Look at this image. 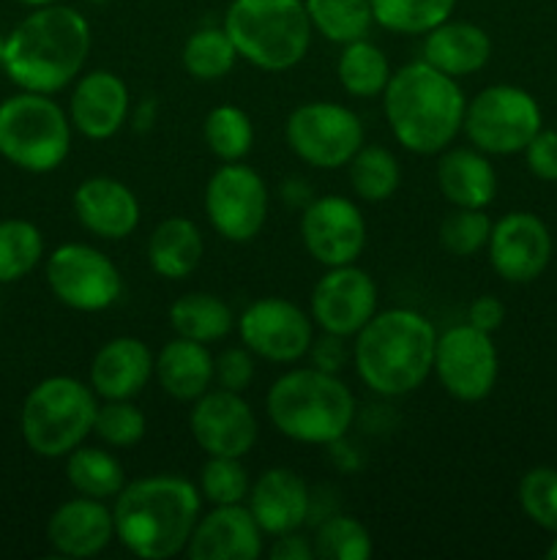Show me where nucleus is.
Returning <instances> with one entry per match:
<instances>
[{
	"instance_id": "37",
	"label": "nucleus",
	"mask_w": 557,
	"mask_h": 560,
	"mask_svg": "<svg viewBox=\"0 0 557 560\" xmlns=\"http://www.w3.org/2000/svg\"><path fill=\"white\" fill-rule=\"evenodd\" d=\"M44 257V235L27 219L0 222V284L25 279Z\"/></svg>"
},
{
	"instance_id": "25",
	"label": "nucleus",
	"mask_w": 557,
	"mask_h": 560,
	"mask_svg": "<svg viewBox=\"0 0 557 560\" xmlns=\"http://www.w3.org/2000/svg\"><path fill=\"white\" fill-rule=\"evenodd\" d=\"M491 58V38L475 22L464 20H446L429 33H424L420 44V60L435 66L442 74L470 77L478 74Z\"/></svg>"
},
{
	"instance_id": "17",
	"label": "nucleus",
	"mask_w": 557,
	"mask_h": 560,
	"mask_svg": "<svg viewBox=\"0 0 557 560\" xmlns=\"http://www.w3.org/2000/svg\"><path fill=\"white\" fill-rule=\"evenodd\" d=\"M189 430L208 457H240L254 448L260 427L244 394L227 388H208L191 402Z\"/></svg>"
},
{
	"instance_id": "38",
	"label": "nucleus",
	"mask_w": 557,
	"mask_h": 560,
	"mask_svg": "<svg viewBox=\"0 0 557 560\" xmlns=\"http://www.w3.org/2000/svg\"><path fill=\"white\" fill-rule=\"evenodd\" d=\"M315 558L320 560H369L375 556V539L360 520L333 514L317 525L311 536Z\"/></svg>"
},
{
	"instance_id": "12",
	"label": "nucleus",
	"mask_w": 557,
	"mask_h": 560,
	"mask_svg": "<svg viewBox=\"0 0 557 560\" xmlns=\"http://www.w3.org/2000/svg\"><path fill=\"white\" fill-rule=\"evenodd\" d=\"M49 290L63 306L74 312H104L123 295V277L118 266L91 244H60L44 262Z\"/></svg>"
},
{
	"instance_id": "21",
	"label": "nucleus",
	"mask_w": 557,
	"mask_h": 560,
	"mask_svg": "<svg viewBox=\"0 0 557 560\" xmlns=\"http://www.w3.org/2000/svg\"><path fill=\"white\" fill-rule=\"evenodd\" d=\"M262 539L265 534L246 503L213 506L197 520L186 556L191 560H257L262 556Z\"/></svg>"
},
{
	"instance_id": "50",
	"label": "nucleus",
	"mask_w": 557,
	"mask_h": 560,
	"mask_svg": "<svg viewBox=\"0 0 557 560\" xmlns=\"http://www.w3.org/2000/svg\"><path fill=\"white\" fill-rule=\"evenodd\" d=\"M546 558L557 560V534H555V539H552V545L546 547Z\"/></svg>"
},
{
	"instance_id": "33",
	"label": "nucleus",
	"mask_w": 557,
	"mask_h": 560,
	"mask_svg": "<svg viewBox=\"0 0 557 560\" xmlns=\"http://www.w3.org/2000/svg\"><path fill=\"white\" fill-rule=\"evenodd\" d=\"M349 186L355 197L366 202H382L396 195L402 184V167L399 159L382 145H360L355 156L347 162Z\"/></svg>"
},
{
	"instance_id": "45",
	"label": "nucleus",
	"mask_w": 557,
	"mask_h": 560,
	"mask_svg": "<svg viewBox=\"0 0 557 560\" xmlns=\"http://www.w3.org/2000/svg\"><path fill=\"white\" fill-rule=\"evenodd\" d=\"M311 366L322 372H331V375H339L344 364H347V348H344V339L336 337V334H325L317 337L309 348Z\"/></svg>"
},
{
	"instance_id": "8",
	"label": "nucleus",
	"mask_w": 557,
	"mask_h": 560,
	"mask_svg": "<svg viewBox=\"0 0 557 560\" xmlns=\"http://www.w3.org/2000/svg\"><path fill=\"white\" fill-rule=\"evenodd\" d=\"M69 113L47 93L22 91L0 104V156L25 173H52L71 151Z\"/></svg>"
},
{
	"instance_id": "26",
	"label": "nucleus",
	"mask_w": 557,
	"mask_h": 560,
	"mask_svg": "<svg viewBox=\"0 0 557 560\" xmlns=\"http://www.w3.org/2000/svg\"><path fill=\"white\" fill-rule=\"evenodd\" d=\"M437 186L453 208H489L497 197V173L478 148H446L437 162Z\"/></svg>"
},
{
	"instance_id": "43",
	"label": "nucleus",
	"mask_w": 557,
	"mask_h": 560,
	"mask_svg": "<svg viewBox=\"0 0 557 560\" xmlns=\"http://www.w3.org/2000/svg\"><path fill=\"white\" fill-rule=\"evenodd\" d=\"M254 359L246 345H238V348H227L213 359V383L218 388H227V392L244 394L246 388L254 383Z\"/></svg>"
},
{
	"instance_id": "6",
	"label": "nucleus",
	"mask_w": 557,
	"mask_h": 560,
	"mask_svg": "<svg viewBox=\"0 0 557 560\" xmlns=\"http://www.w3.org/2000/svg\"><path fill=\"white\" fill-rule=\"evenodd\" d=\"M222 27L238 58L271 74L295 69L309 52L315 33L304 0H233Z\"/></svg>"
},
{
	"instance_id": "34",
	"label": "nucleus",
	"mask_w": 557,
	"mask_h": 560,
	"mask_svg": "<svg viewBox=\"0 0 557 560\" xmlns=\"http://www.w3.org/2000/svg\"><path fill=\"white\" fill-rule=\"evenodd\" d=\"M235 60H238L235 44L229 42L222 25L200 27L186 38L183 49H180V63H183L186 74L200 82H216L227 77L235 69Z\"/></svg>"
},
{
	"instance_id": "16",
	"label": "nucleus",
	"mask_w": 557,
	"mask_h": 560,
	"mask_svg": "<svg viewBox=\"0 0 557 560\" xmlns=\"http://www.w3.org/2000/svg\"><path fill=\"white\" fill-rule=\"evenodd\" d=\"M377 301L380 293L369 271L355 262L333 266L311 288L309 315L320 331L353 339L375 317Z\"/></svg>"
},
{
	"instance_id": "3",
	"label": "nucleus",
	"mask_w": 557,
	"mask_h": 560,
	"mask_svg": "<svg viewBox=\"0 0 557 560\" xmlns=\"http://www.w3.org/2000/svg\"><path fill=\"white\" fill-rule=\"evenodd\" d=\"M462 88L426 60H413L396 69L382 91L391 135L415 156H437L453 145L464 124Z\"/></svg>"
},
{
	"instance_id": "36",
	"label": "nucleus",
	"mask_w": 557,
	"mask_h": 560,
	"mask_svg": "<svg viewBox=\"0 0 557 560\" xmlns=\"http://www.w3.org/2000/svg\"><path fill=\"white\" fill-rule=\"evenodd\" d=\"M202 140L218 162H244L254 145V124L235 104H218L202 120Z\"/></svg>"
},
{
	"instance_id": "40",
	"label": "nucleus",
	"mask_w": 557,
	"mask_h": 560,
	"mask_svg": "<svg viewBox=\"0 0 557 560\" xmlns=\"http://www.w3.org/2000/svg\"><path fill=\"white\" fill-rule=\"evenodd\" d=\"M200 490L202 501L211 506H233V503H246L251 490L249 470L244 468L240 457H208L200 470Z\"/></svg>"
},
{
	"instance_id": "2",
	"label": "nucleus",
	"mask_w": 557,
	"mask_h": 560,
	"mask_svg": "<svg viewBox=\"0 0 557 560\" xmlns=\"http://www.w3.org/2000/svg\"><path fill=\"white\" fill-rule=\"evenodd\" d=\"M91 44V22L80 11L63 3L42 5L5 36L3 71L20 91L52 96L82 74Z\"/></svg>"
},
{
	"instance_id": "51",
	"label": "nucleus",
	"mask_w": 557,
	"mask_h": 560,
	"mask_svg": "<svg viewBox=\"0 0 557 560\" xmlns=\"http://www.w3.org/2000/svg\"><path fill=\"white\" fill-rule=\"evenodd\" d=\"M3 55H5V36L0 33V69H3Z\"/></svg>"
},
{
	"instance_id": "30",
	"label": "nucleus",
	"mask_w": 557,
	"mask_h": 560,
	"mask_svg": "<svg viewBox=\"0 0 557 560\" xmlns=\"http://www.w3.org/2000/svg\"><path fill=\"white\" fill-rule=\"evenodd\" d=\"M66 479L76 495L115 501V495L126 487V470L112 452L82 443L71 454H66Z\"/></svg>"
},
{
	"instance_id": "19",
	"label": "nucleus",
	"mask_w": 557,
	"mask_h": 560,
	"mask_svg": "<svg viewBox=\"0 0 557 560\" xmlns=\"http://www.w3.org/2000/svg\"><path fill=\"white\" fill-rule=\"evenodd\" d=\"M69 120L74 131L87 140H109L126 126L131 113V96L126 82L115 71L96 69L74 80L69 98Z\"/></svg>"
},
{
	"instance_id": "11",
	"label": "nucleus",
	"mask_w": 557,
	"mask_h": 560,
	"mask_svg": "<svg viewBox=\"0 0 557 560\" xmlns=\"http://www.w3.org/2000/svg\"><path fill=\"white\" fill-rule=\"evenodd\" d=\"M202 208L213 233L229 244H249L262 233L271 208L268 184L244 162H222L202 195Z\"/></svg>"
},
{
	"instance_id": "18",
	"label": "nucleus",
	"mask_w": 557,
	"mask_h": 560,
	"mask_svg": "<svg viewBox=\"0 0 557 560\" xmlns=\"http://www.w3.org/2000/svg\"><path fill=\"white\" fill-rule=\"evenodd\" d=\"M552 233L541 217L530 211H511L491 222L489 266L508 284H530L549 268Z\"/></svg>"
},
{
	"instance_id": "1",
	"label": "nucleus",
	"mask_w": 557,
	"mask_h": 560,
	"mask_svg": "<svg viewBox=\"0 0 557 560\" xmlns=\"http://www.w3.org/2000/svg\"><path fill=\"white\" fill-rule=\"evenodd\" d=\"M200 509V490L183 476L156 474L126 481L112 503L115 539L134 558H175L189 547Z\"/></svg>"
},
{
	"instance_id": "4",
	"label": "nucleus",
	"mask_w": 557,
	"mask_h": 560,
	"mask_svg": "<svg viewBox=\"0 0 557 560\" xmlns=\"http://www.w3.org/2000/svg\"><path fill=\"white\" fill-rule=\"evenodd\" d=\"M353 339L355 372L380 397L418 392L435 370V326L407 306L375 312Z\"/></svg>"
},
{
	"instance_id": "22",
	"label": "nucleus",
	"mask_w": 557,
	"mask_h": 560,
	"mask_svg": "<svg viewBox=\"0 0 557 560\" xmlns=\"http://www.w3.org/2000/svg\"><path fill=\"white\" fill-rule=\"evenodd\" d=\"M246 506L262 534L276 539L304 528L311 514V495L306 481L295 470L268 468L251 481Z\"/></svg>"
},
{
	"instance_id": "47",
	"label": "nucleus",
	"mask_w": 557,
	"mask_h": 560,
	"mask_svg": "<svg viewBox=\"0 0 557 560\" xmlns=\"http://www.w3.org/2000/svg\"><path fill=\"white\" fill-rule=\"evenodd\" d=\"M268 558L271 560H315V547H311V539L300 536L298 530L293 534L276 536L268 550Z\"/></svg>"
},
{
	"instance_id": "39",
	"label": "nucleus",
	"mask_w": 557,
	"mask_h": 560,
	"mask_svg": "<svg viewBox=\"0 0 557 560\" xmlns=\"http://www.w3.org/2000/svg\"><path fill=\"white\" fill-rule=\"evenodd\" d=\"M147 419L131 399H102L93 435L109 448H131L145 438Z\"/></svg>"
},
{
	"instance_id": "44",
	"label": "nucleus",
	"mask_w": 557,
	"mask_h": 560,
	"mask_svg": "<svg viewBox=\"0 0 557 560\" xmlns=\"http://www.w3.org/2000/svg\"><path fill=\"white\" fill-rule=\"evenodd\" d=\"M524 164L530 173L546 184H557V131L541 129L524 148Z\"/></svg>"
},
{
	"instance_id": "29",
	"label": "nucleus",
	"mask_w": 557,
	"mask_h": 560,
	"mask_svg": "<svg viewBox=\"0 0 557 560\" xmlns=\"http://www.w3.org/2000/svg\"><path fill=\"white\" fill-rule=\"evenodd\" d=\"M235 315L224 299L213 293H186L169 306V326L175 337L211 345L227 339L235 328Z\"/></svg>"
},
{
	"instance_id": "15",
	"label": "nucleus",
	"mask_w": 557,
	"mask_h": 560,
	"mask_svg": "<svg viewBox=\"0 0 557 560\" xmlns=\"http://www.w3.org/2000/svg\"><path fill=\"white\" fill-rule=\"evenodd\" d=\"M300 241L320 266H349L366 249V217L349 197H315L300 211Z\"/></svg>"
},
{
	"instance_id": "31",
	"label": "nucleus",
	"mask_w": 557,
	"mask_h": 560,
	"mask_svg": "<svg viewBox=\"0 0 557 560\" xmlns=\"http://www.w3.org/2000/svg\"><path fill=\"white\" fill-rule=\"evenodd\" d=\"M391 63L388 55L369 38L342 44L336 60V80L353 98L382 96L388 80H391Z\"/></svg>"
},
{
	"instance_id": "5",
	"label": "nucleus",
	"mask_w": 557,
	"mask_h": 560,
	"mask_svg": "<svg viewBox=\"0 0 557 560\" xmlns=\"http://www.w3.org/2000/svg\"><path fill=\"white\" fill-rule=\"evenodd\" d=\"M271 424L304 446H331L355 421V397L339 375L298 366L271 383L265 394Z\"/></svg>"
},
{
	"instance_id": "13",
	"label": "nucleus",
	"mask_w": 557,
	"mask_h": 560,
	"mask_svg": "<svg viewBox=\"0 0 557 560\" xmlns=\"http://www.w3.org/2000/svg\"><path fill=\"white\" fill-rule=\"evenodd\" d=\"M448 397L459 402H481L489 397L500 375V355H497L491 334L459 323L437 334L435 370Z\"/></svg>"
},
{
	"instance_id": "48",
	"label": "nucleus",
	"mask_w": 557,
	"mask_h": 560,
	"mask_svg": "<svg viewBox=\"0 0 557 560\" xmlns=\"http://www.w3.org/2000/svg\"><path fill=\"white\" fill-rule=\"evenodd\" d=\"M129 118H131V126H134L137 131H151L153 124H156V118H158V102L153 96L142 98L137 107H131Z\"/></svg>"
},
{
	"instance_id": "32",
	"label": "nucleus",
	"mask_w": 557,
	"mask_h": 560,
	"mask_svg": "<svg viewBox=\"0 0 557 560\" xmlns=\"http://www.w3.org/2000/svg\"><path fill=\"white\" fill-rule=\"evenodd\" d=\"M311 27L333 44H349L369 36L375 16L369 0H304Z\"/></svg>"
},
{
	"instance_id": "28",
	"label": "nucleus",
	"mask_w": 557,
	"mask_h": 560,
	"mask_svg": "<svg viewBox=\"0 0 557 560\" xmlns=\"http://www.w3.org/2000/svg\"><path fill=\"white\" fill-rule=\"evenodd\" d=\"M202 255H205V241L200 228L186 217L162 219L147 238V266L162 279L180 282L191 277Z\"/></svg>"
},
{
	"instance_id": "10",
	"label": "nucleus",
	"mask_w": 557,
	"mask_h": 560,
	"mask_svg": "<svg viewBox=\"0 0 557 560\" xmlns=\"http://www.w3.org/2000/svg\"><path fill=\"white\" fill-rule=\"evenodd\" d=\"M284 140L289 151L309 167H347L366 142L364 120L355 109L339 102H304L284 120Z\"/></svg>"
},
{
	"instance_id": "9",
	"label": "nucleus",
	"mask_w": 557,
	"mask_h": 560,
	"mask_svg": "<svg viewBox=\"0 0 557 560\" xmlns=\"http://www.w3.org/2000/svg\"><path fill=\"white\" fill-rule=\"evenodd\" d=\"M544 129V113L535 96L517 85H489L464 107L462 131L470 145L486 156H513Z\"/></svg>"
},
{
	"instance_id": "23",
	"label": "nucleus",
	"mask_w": 557,
	"mask_h": 560,
	"mask_svg": "<svg viewBox=\"0 0 557 560\" xmlns=\"http://www.w3.org/2000/svg\"><path fill=\"white\" fill-rule=\"evenodd\" d=\"M112 509L98 498H71L55 509L47 523V541L63 558H96L112 545Z\"/></svg>"
},
{
	"instance_id": "41",
	"label": "nucleus",
	"mask_w": 557,
	"mask_h": 560,
	"mask_svg": "<svg viewBox=\"0 0 557 560\" xmlns=\"http://www.w3.org/2000/svg\"><path fill=\"white\" fill-rule=\"evenodd\" d=\"M491 219L486 208H453L440 224V244L453 257H473L486 249Z\"/></svg>"
},
{
	"instance_id": "27",
	"label": "nucleus",
	"mask_w": 557,
	"mask_h": 560,
	"mask_svg": "<svg viewBox=\"0 0 557 560\" xmlns=\"http://www.w3.org/2000/svg\"><path fill=\"white\" fill-rule=\"evenodd\" d=\"M153 377L167 397L194 402L208 388H213V353L208 345L175 337L156 353Z\"/></svg>"
},
{
	"instance_id": "52",
	"label": "nucleus",
	"mask_w": 557,
	"mask_h": 560,
	"mask_svg": "<svg viewBox=\"0 0 557 560\" xmlns=\"http://www.w3.org/2000/svg\"><path fill=\"white\" fill-rule=\"evenodd\" d=\"M85 3H93V5H104V3H109V0H85Z\"/></svg>"
},
{
	"instance_id": "49",
	"label": "nucleus",
	"mask_w": 557,
	"mask_h": 560,
	"mask_svg": "<svg viewBox=\"0 0 557 560\" xmlns=\"http://www.w3.org/2000/svg\"><path fill=\"white\" fill-rule=\"evenodd\" d=\"M16 3H22V5H31V9H42V5H52V3H60V0H16Z\"/></svg>"
},
{
	"instance_id": "46",
	"label": "nucleus",
	"mask_w": 557,
	"mask_h": 560,
	"mask_svg": "<svg viewBox=\"0 0 557 560\" xmlns=\"http://www.w3.org/2000/svg\"><path fill=\"white\" fill-rule=\"evenodd\" d=\"M470 326L481 328L486 334H495L506 323V304L495 295H478L467 310Z\"/></svg>"
},
{
	"instance_id": "14",
	"label": "nucleus",
	"mask_w": 557,
	"mask_h": 560,
	"mask_svg": "<svg viewBox=\"0 0 557 560\" xmlns=\"http://www.w3.org/2000/svg\"><path fill=\"white\" fill-rule=\"evenodd\" d=\"M238 337L257 359L271 364H295L309 355L315 320L295 301L265 295L246 306L238 317Z\"/></svg>"
},
{
	"instance_id": "42",
	"label": "nucleus",
	"mask_w": 557,
	"mask_h": 560,
	"mask_svg": "<svg viewBox=\"0 0 557 560\" xmlns=\"http://www.w3.org/2000/svg\"><path fill=\"white\" fill-rule=\"evenodd\" d=\"M519 506L538 528L557 534V468L538 465L519 479Z\"/></svg>"
},
{
	"instance_id": "20",
	"label": "nucleus",
	"mask_w": 557,
	"mask_h": 560,
	"mask_svg": "<svg viewBox=\"0 0 557 560\" xmlns=\"http://www.w3.org/2000/svg\"><path fill=\"white\" fill-rule=\"evenodd\" d=\"M71 208L82 228L102 241H123L140 228L142 208L129 184L93 175L74 189Z\"/></svg>"
},
{
	"instance_id": "24",
	"label": "nucleus",
	"mask_w": 557,
	"mask_h": 560,
	"mask_svg": "<svg viewBox=\"0 0 557 560\" xmlns=\"http://www.w3.org/2000/svg\"><path fill=\"white\" fill-rule=\"evenodd\" d=\"M156 355L142 339L115 337L96 350L87 383L98 399H134L153 377Z\"/></svg>"
},
{
	"instance_id": "35",
	"label": "nucleus",
	"mask_w": 557,
	"mask_h": 560,
	"mask_svg": "<svg viewBox=\"0 0 557 560\" xmlns=\"http://www.w3.org/2000/svg\"><path fill=\"white\" fill-rule=\"evenodd\" d=\"M375 25L399 36H424L451 20L459 0H369Z\"/></svg>"
},
{
	"instance_id": "7",
	"label": "nucleus",
	"mask_w": 557,
	"mask_h": 560,
	"mask_svg": "<svg viewBox=\"0 0 557 560\" xmlns=\"http://www.w3.org/2000/svg\"><path fill=\"white\" fill-rule=\"evenodd\" d=\"M98 397L91 383L71 375L44 377L27 392L20 410L22 441L44 459H60L93 435Z\"/></svg>"
}]
</instances>
